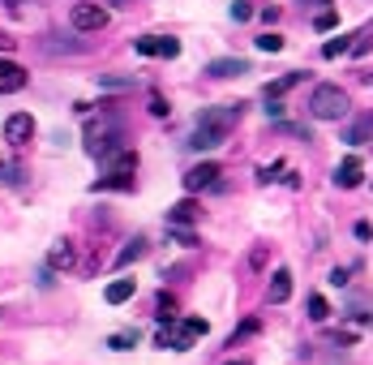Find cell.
Returning a JSON list of instances; mask_svg holds the SVG:
<instances>
[{
    "mask_svg": "<svg viewBox=\"0 0 373 365\" xmlns=\"http://www.w3.org/2000/svg\"><path fill=\"white\" fill-rule=\"evenodd\" d=\"M309 112H313L317 120H339V116L352 112V99H347L343 86L322 82V86H313V95H309Z\"/></svg>",
    "mask_w": 373,
    "mask_h": 365,
    "instance_id": "obj_1",
    "label": "cell"
},
{
    "mask_svg": "<svg viewBox=\"0 0 373 365\" xmlns=\"http://www.w3.org/2000/svg\"><path fill=\"white\" fill-rule=\"evenodd\" d=\"M69 22H73V31H82V35L103 31V26H108V9L94 5V0H78V5L69 9Z\"/></svg>",
    "mask_w": 373,
    "mask_h": 365,
    "instance_id": "obj_2",
    "label": "cell"
},
{
    "mask_svg": "<svg viewBox=\"0 0 373 365\" xmlns=\"http://www.w3.org/2000/svg\"><path fill=\"white\" fill-rule=\"evenodd\" d=\"M240 108H244V104H219V108H202V112H197V125L232 133V129H236V120H240Z\"/></svg>",
    "mask_w": 373,
    "mask_h": 365,
    "instance_id": "obj_3",
    "label": "cell"
},
{
    "mask_svg": "<svg viewBox=\"0 0 373 365\" xmlns=\"http://www.w3.org/2000/svg\"><path fill=\"white\" fill-rule=\"evenodd\" d=\"M31 138H35V116H31V112H13V116L5 120V142L26 146Z\"/></svg>",
    "mask_w": 373,
    "mask_h": 365,
    "instance_id": "obj_4",
    "label": "cell"
},
{
    "mask_svg": "<svg viewBox=\"0 0 373 365\" xmlns=\"http://www.w3.org/2000/svg\"><path fill=\"white\" fill-rule=\"evenodd\" d=\"M219 177H223L219 163H197V168H189V172H185V189L189 193H202V189L219 185Z\"/></svg>",
    "mask_w": 373,
    "mask_h": 365,
    "instance_id": "obj_5",
    "label": "cell"
},
{
    "mask_svg": "<svg viewBox=\"0 0 373 365\" xmlns=\"http://www.w3.org/2000/svg\"><path fill=\"white\" fill-rule=\"evenodd\" d=\"M26 82H31L26 69H22L17 60H5V56H0V95H17Z\"/></svg>",
    "mask_w": 373,
    "mask_h": 365,
    "instance_id": "obj_6",
    "label": "cell"
},
{
    "mask_svg": "<svg viewBox=\"0 0 373 365\" xmlns=\"http://www.w3.org/2000/svg\"><path fill=\"white\" fill-rule=\"evenodd\" d=\"M206 78H240V73H249V60H240V56H219V60H206Z\"/></svg>",
    "mask_w": 373,
    "mask_h": 365,
    "instance_id": "obj_7",
    "label": "cell"
},
{
    "mask_svg": "<svg viewBox=\"0 0 373 365\" xmlns=\"http://www.w3.org/2000/svg\"><path fill=\"white\" fill-rule=\"evenodd\" d=\"M373 138V112H356L352 120H347V129H343V142L347 146H365Z\"/></svg>",
    "mask_w": 373,
    "mask_h": 365,
    "instance_id": "obj_8",
    "label": "cell"
},
{
    "mask_svg": "<svg viewBox=\"0 0 373 365\" xmlns=\"http://www.w3.org/2000/svg\"><path fill=\"white\" fill-rule=\"evenodd\" d=\"M335 181H339L343 189H356V185L365 181V163H360L356 155H347V159H343V163L335 168Z\"/></svg>",
    "mask_w": 373,
    "mask_h": 365,
    "instance_id": "obj_9",
    "label": "cell"
},
{
    "mask_svg": "<svg viewBox=\"0 0 373 365\" xmlns=\"http://www.w3.org/2000/svg\"><path fill=\"white\" fill-rule=\"evenodd\" d=\"M146 250H151V241H146V236H129V241H124V250L116 254V271H124V266H129V262H138V258H146Z\"/></svg>",
    "mask_w": 373,
    "mask_h": 365,
    "instance_id": "obj_10",
    "label": "cell"
},
{
    "mask_svg": "<svg viewBox=\"0 0 373 365\" xmlns=\"http://www.w3.org/2000/svg\"><path fill=\"white\" fill-rule=\"evenodd\" d=\"M288 297H292V271H283V266H279V271L270 275V288H266V301H270V305H283Z\"/></svg>",
    "mask_w": 373,
    "mask_h": 365,
    "instance_id": "obj_11",
    "label": "cell"
},
{
    "mask_svg": "<svg viewBox=\"0 0 373 365\" xmlns=\"http://www.w3.org/2000/svg\"><path fill=\"white\" fill-rule=\"evenodd\" d=\"M296 82H305V69H296V73H283V78H275V82H266V99H283V95L296 86Z\"/></svg>",
    "mask_w": 373,
    "mask_h": 365,
    "instance_id": "obj_12",
    "label": "cell"
},
{
    "mask_svg": "<svg viewBox=\"0 0 373 365\" xmlns=\"http://www.w3.org/2000/svg\"><path fill=\"white\" fill-rule=\"evenodd\" d=\"M73 258H78V254H73V241H56L52 254H47V266H52V271H69Z\"/></svg>",
    "mask_w": 373,
    "mask_h": 365,
    "instance_id": "obj_13",
    "label": "cell"
},
{
    "mask_svg": "<svg viewBox=\"0 0 373 365\" xmlns=\"http://www.w3.org/2000/svg\"><path fill=\"white\" fill-rule=\"evenodd\" d=\"M133 292H138V284H133V279H112V284H108V292H103V301H108V305H124V301L133 297Z\"/></svg>",
    "mask_w": 373,
    "mask_h": 365,
    "instance_id": "obj_14",
    "label": "cell"
},
{
    "mask_svg": "<svg viewBox=\"0 0 373 365\" xmlns=\"http://www.w3.org/2000/svg\"><path fill=\"white\" fill-rule=\"evenodd\" d=\"M193 219H197V202L193 198H185V202H176V206L167 211V224L172 228H185V224H193Z\"/></svg>",
    "mask_w": 373,
    "mask_h": 365,
    "instance_id": "obj_15",
    "label": "cell"
},
{
    "mask_svg": "<svg viewBox=\"0 0 373 365\" xmlns=\"http://www.w3.org/2000/svg\"><path fill=\"white\" fill-rule=\"evenodd\" d=\"M347 318H360V323H373V301L369 297H347Z\"/></svg>",
    "mask_w": 373,
    "mask_h": 365,
    "instance_id": "obj_16",
    "label": "cell"
},
{
    "mask_svg": "<svg viewBox=\"0 0 373 365\" xmlns=\"http://www.w3.org/2000/svg\"><path fill=\"white\" fill-rule=\"evenodd\" d=\"M138 339H142V331H116V335H108V348H116V352H129V348H138Z\"/></svg>",
    "mask_w": 373,
    "mask_h": 365,
    "instance_id": "obj_17",
    "label": "cell"
},
{
    "mask_svg": "<svg viewBox=\"0 0 373 365\" xmlns=\"http://www.w3.org/2000/svg\"><path fill=\"white\" fill-rule=\"evenodd\" d=\"M305 314H309L313 323H326V318H331V305H326V297H317V292H313V297L305 301Z\"/></svg>",
    "mask_w": 373,
    "mask_h": 365,
    "instance_id": "obj_18",
    "label": "cell"
},
{
    "mask_svg": "<svg viewBox=\"0 0 373 365\" xmlns=\"http://www.w3.org/2000/svg\"><path fill=\"white\" fill-rule=\"evenodd\" d=\"M99 86H103V90H129L138 82L133 78H120V73H99Z\"/></svg>",
    "mask_w": 373,
    "mask_h": 365,
    "instance_id": "obj_19",
    "label": "cell"
},
{
    "mask_svg": "<svg viewBox=\"0 0 373 365\" xmlns=\"http://www.w3.org/2000/svg\"><path fill=\"white\" fill-rule=\"evenodd\" d=\"M133 52H138V56H159V35H142V39H133Z\"/></svg>",
    "mask_w": 373,
    "mask_h": 365,
    "instance_id": "obj_20",
    "label": "cell"
},
{
    "mask_svg": "<svg viewBox=\"0 0 373 365\" xmlns=\"http://www.w3.org/2000/svg\"><path fill=\"white\" fill-rule=\"evenodd\" d=\"M258 47H262V52H283V35L266 31V35H258Z\"/></svg>",
    "mask_w": 373,
    "mask_h": 365,
    "instance_id": "obj_21",
    "label": "cell"
},
{
    "mask_svg": "<svg viewBox=\"0 0 373 365\" xmlns=\"http://www.w3.org/2000/svg\"><path fill=\"white\" fill-rule=\"evenodd\" d=\"M155 309H159V323H167V318H176V314H172V309H176V301H172L167 292H159V301H155Z\"/></svg>",
    "mask_w": 373,
    "mask_h": 365,
    "instance_id": "obj_22",
    "label": "cell"
},
{
    "mask_svg": "<svg viewBox=\"0 0 373 365\" xmlns=\"http://www.w3.org/2000/svg\"><path fill=\"white\" fill-rule=\"evenodd\" d=\"M335 22H339V13H335V9H322V13L313 17V26H317V31H331Z\"/></svg>",
    "mask_w": 373,
    "mask_h": 365,
    "instance_id": "obj_23",
    "label": "cell"
},
{
    "mask_svg": "<svg viewBox=\"0 0 373 365\" xmlns=\"http://www.w3.org/2000/svg\"><path fill=\"white\" fill-rule=\"evenodd\" d=\"M254 17V5H249V0H236L232 5V22H249Z\"/></svg>",
    "mask_w": 373,
    "mask_h": 365,
    "instance_id": "obj_24",
    "label": "cell"
},
{
    "mask_svg": "<svg viewBox=\"0 0 373 365\" xmlns=\"http://www.w3.org/2000/svg\"><path fill=\"white\" fill-rule=\"evenodd\" d=\"M343 52H347V39H331L326 47H322V56H331V60H335V56H343Z\"/></svg>",
    "mask_w": 373,
    "mask_h": 365,
    "instance_id": "obj_25",
    "label": "cell"
},
{
    "mask_svg": "<svg viewBox=\"0 0 373 365\" xmlns=\"http://www.w3.org/2000/svg\"><path fill=\"white\" fill-rule=\"evenodd\" d=\"M151 116H167V99H163V95H151Z\"/></svg>",
    "mask_w": 373,
    "mask_h": 365,
    "instance_id": "obj_26",
    "label": "cell"
},
{
    "mask_svg": "<svg viewBox=\"0 0 373 365\" xmlns=\"http://www.w3.org/2000/svg\"><path fill=\"white\" fill-rule=\"evenodd\" d=\"M172 236H176V241H181V245H197V236H193L189 228H172Z\"/></svg>",
    "mask_w": 373,
    "mask_h": 365,
    "instance_id": "obj_27",
    "label": "cell"
},
{
    "mask_svg": "<svg viewBox=\"0 0 373 365\" xmlns=\"http://www.w3.org/2000/svg\"><path fill=\"white\" fill-rule=\"evenodd\" d=\"M331 284L335 288H347V271H343V266H339V271H331Z\"/></svg>",
    "mask_w": 373,
    "mask_h": 365,
    "instance_id": "obj_28",
    "label": "cell"
},
{
    "mask_svg": "<svg viewBox=\"0 0 373 365\" xmlns=\"http://www.w3.org/2000/svg\"><path fill=\"white\" fill-rule=\"evenodd\" d=\"M352 232H356V236H360V241H369V236H373V228H369V224H365V219H360V224H356V228H352Z\"/></svg>",
    "mask_w": 373,
    "mask_h": 365,
    "instance_id": "obj_29",
    "label": "cell"
},
{
    "mask_svg": "<svg viewBox=\"0 0 373 365\" xmlns=\"http://www.w3.org/2000/svg\"><path fill=\"white\" fill-rule=\"evenodd\" d=\"M13 43H17V39H9L5 31H0V52H13Z\"/></svg>",
    "mask_w": 373,
    "mask_h": 365,
    "instance_id": "obj_30",
    "label": "cell"
},
{
    "mask_svg": "<svg viewBox=\"0 0 373 365\" xmlns=\"http://www.w3.org/2000/svg\"><path fill=\"white\" fill-rule=\"evenodd\" d=\"M5 5H26V0H5Z\"/></svg>",
    "mask_w": 373,
    "mask_h": 365,
    "instance_id": "obj_31",
    "label": "cell"
},
{
    "mask_svg": "<svg viewBox=\"0 0 373 365\" xmlns=\"http://www.w3.org/2000/svg\"><path fill=\"white\" fill-rule=\"evenodd\" d=\"M228 365H249V361H228Z\"/></svg>",
    "mask_w": 373,
    "mask_h": 365,
    "instance_id": "obj_32",
    "label": "cell"
},
{
    "mask_svg": "<svg viewBox=\"0 0 373 365\" xmlns=\"http://www.w3.org/2000/svg\"><path fill=\"white\" fill-rule=\"evenodd\" d=\"M112 5H124V0H112Z\"/></svg>",
    "mask_w": 373,
    "mask_h": 365,
    "instance_id": "obj_33",
    "label": "cell"
}]
</instances>
